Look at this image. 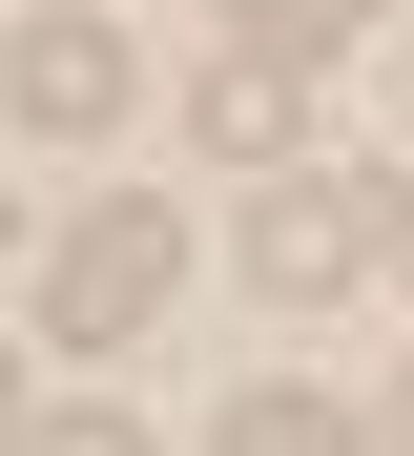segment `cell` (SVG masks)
<instances>
[{"label": "cell", "mask_w": 414, "mask_h": 456, "mask_svg": "<svg viewBox=\"0 0 414 456\" xmlns=\"http://www.w3.org/2000/svg\"><path fill=\"white\" fill-rule=\"evenodd\" d=\"M207 145H228V167H270V145H290V62L228 42V62H207Z\"/></svg>", "instance_id": "277c9868"}, {"label": "cell", "mask_w": 414, "mask_h": 456, "mask_svg": "<svg viewBox=\"0 0 414 456\" xmlns=\"http://www.w3.org/2000/svg\"><path fill=\"white\" fill-rule=\"evenodd\" d=\"M373 228H394V187H373V167H270L228 249H248V290H270V312H331V290L373 270Z\"/></svg>", "instance_id": "6da1fadb"}, {"label": "cell", "mask_w": 414, "mask_h": 456, "mask_svg": "<svg viewBox=\"0 0 414 456\" xmlns=\"http://www.w3.org/2000/svg\"><path fill=\"white\" fill-rule=\"evenodd\" d=\"M42 456H145V436L125 415H42Z\"/></svg>", "instance_id": "52a82bcc"}, {"label": "cell", "mask_w": 414, "mask_h": 456, "mask_svg": "<svg viewBox=\"0 0 414 456\" xmlns=\"http://www.w3.org/2000/svg\"><path fill=\"white\" fill-rule=\"evenodd\" d=\"M0 456H21V353H0Z\"/></svg>", "instance_id": "ba28073f"}, {"label": "cell", "mask_w": 414, "mask_h": 456, "mask_svg": "<svg viewBox=\"0 0 414 456\" xmlns=\"http://www.w3.org/2000/svg\"><path fill=\"white\" fill-rule=\"evenodd\" d=\"M228 456H394V436H353L331 395H228Z\"/></svg>", "instance_id": "5b68a950"}, {"label": "cell", "mask_w": 414, "mask_h": 456, "mask_svg": "<svg viewBox=\"0 0 414 456\" xmlns=\"http://www.w3.org/2000/svg\"><path fill=\"white\" fill-rule=\"evenodd\" d=\"M125 84H145V62H125V21H104V0H42V21H21V62H0V104H21V125H62V145H104V125H125Z\"/></svg>", "instance_id": "3957f363"}, {"label": "cell", "mask_w": 414, "mask_h": 456, "mask_svg": "<svg viewBox=\"0 0 414 456\" xmlns=\"http://www.w3.org/2000/svg\"><path fill=\"white\" fill-rule=\"evenodd\" d=\"M166 270H187V228H166V208H125V187H104V208H62V228H42V332H83V353L145 332V312H166Z\"/></svg>", "instance_id": "7a4b0ae2"}, {"label": "cell", "mask_w": 414, "mask_h": 456, "mask_svg": "<svg viewBox=\"0 0 414 456\" xmlns=\"http://www.w3.org/2000/svg\"><path fill=\"white\" fill-rule=\"evenodd\" d=\"M331 21H353V0H228V42H248V62H311Z\"/></svg>", "instance_id": "8992f818"}, {"label": "cell", "mask_w": 414, "mask_h": 456, "mask_svg": "<svg viewBox=\"0 0 414 456\" xmlns=\"http://www.w3.org/2000/svg\"><path fill=\"white\" fill-rule=\"evenodd\" d=\"M394 456H414V395H394Z\"/></svg>", "instance_id": "9c48e42d"}, {"label": "cell", "mask_w": 414, "mask_h": 456, "mask_svg": "<svg viewBox=\"0 0 414 456\" xmlns=\"http://www.w3.org/2000/svg\"><path fill=\"white\" fill-rule=\"evenodd\" d=\"M0 125H21V104H0Z\"/></svg>", "instance_id": "30bf717a"}, {"label": "cell", "mask_w": 414, "mask_h": 456, "mask_svg": "<svg viewBox=\"0 0 414 456\" xmlns=\"http://www.w3.org/2000/svg\"><path fill=\"white\" fill-rule=\"evenodd\" d=\"M394 228H414V208H394Z\"/></svg>", "instance_id": "8fae6325"}]
</instances>
